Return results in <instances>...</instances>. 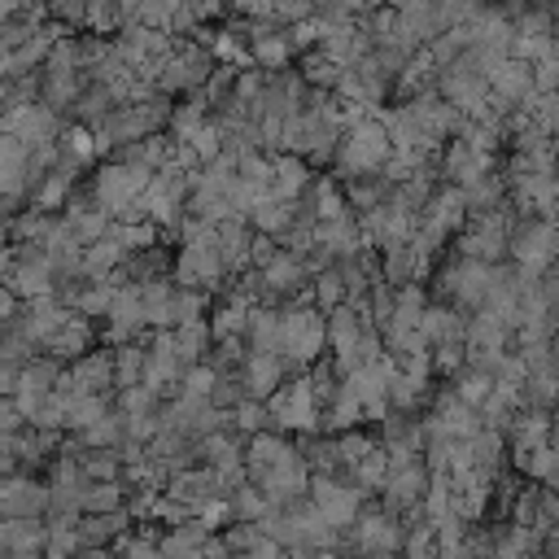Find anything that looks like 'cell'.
Segmentation results:
<instances>
[{"instance_id":"8fae6325","label":"cell","mask_w":559,"mask_h":559,"mask_svg":"<svg viewBox=\"0 0 559 559\" xmlns=\"http://www.w3.org/2000/svg\"><path fill=\"white\" fill-rule=\"evenodd\" d=\"M79 507H87L92 515H109L114 507H118V485L114 480H92L87 489H83V502Z\"/></svg>"},{"instance_id":"9a60e30c","label":"cell","mask_w":559,"mask_h":559,"mask_svg":"<svg viewBox=\"0 0 559 559\" xmlns=\"http://www.w3.org/2000/svg\"><path fill=\"white\" fill-rule=\"evenodd\" d=\"M140 367H144L140 345H122V349H118V362H114L118 380H122V384H135V380H140Z\"/></svg>"},{"instance_id":"2e32d148","label":"cell","mask_w":559,"mask_h":559,"mask_svg":"<svg viewBox=\"0 0 559 559\" xmlns=\"http://www.w3.org/2000/svg\"><path fill=\"white\" fill-rule=\"evenodd\" d=\"M301 179H306L301 162H280V166H275V183H280V192H284V197H293V192L301 188Z\"/></svg>"},{"instance_id":"7a4b0ae2","label":"cell","mask_w":559,"mask_h":559,"mask_svg":"<svg viewBox=\"0 0 559 559\" xmlns=\"http://www.w3.org/2000/svg\"><path fill=\"white\" fill-rule=\"evenodd\" d=\"M144 183H148V170H140V166H131V162H122V166H105L100 175H96V201H100V210L109 214V210H131L135 205V197L144 192Z\"/></svg>"},{"instance_id":"5b68a950","label":"cell","mask_w":559,"mask_h":559,"mask_svg":"<svg viewBox=\"0 0 559 559\" xmlns=\"http://www.w3.org/2000/svg\"><path fill=\"white\" fill-rule=\"evenodd\" d=\"M319 341H323V323H319L314 310H293V314L284 319V345H288L297 358H310V354L319 349Z\"/></svg>"},{"instance_id":"6da1fadb","label":"cell","mask_w":559,"mask_h":559,"mask_svg":"<svg viewBox=\"0 0 559 559\" xmlns=\"http://www.w3.org/2000/svg\"><path fill=\"white\" fill-rule=\"evenodd\" d=\"M0 135L22 140L26 148L52 144V140H57V109H48L44 100L13 105V109H4V114H0Z\"/></svg>"},{"instance_id":"30bf717a","label":"cell","mask_w":559,"mask_h":559,"mask_svg":"<svg viewBox=\"0 0 559 559\" xmlns=\"http://www.w3.org/2000/svg\"><path fill=\"white\" fill-rule=\"evenodd\" d=\"M314 502H319V511L328 520H349L354 515V493L332 485V480H314Z\"/></svg>"},{"instance_id":"8992f818","label":"cell","mask_w":559,"mask_h":559,"mask_svg":"<svg viewBox=\"0 0 559 559\" xmlns=\"http://www.w3.org/2000/svg\"><path fill=\"white\" fill-rule=\"evenodd\" d=\"M87 341H92L87 319H83V314H70V319H66V323L44 341V349H48V358H83Z\"/></svg>"},{"instance_id":"3957f363","label":"cell","mask_w":559,"mask_h":559,"mask_svg":"<svg viewBox=\"0 0 559 559\" xmlns=\"http://www.w3.org/2000/svg\"><path fill=\"white\" fill-rule=\"evenodd\" d=\"M48 511V485L13 472L0 476V515L4 520H39Z\"/></svg>"},{"instance_id":"ac0fdd59","label":"cell","mask_w":559,"mask_h":559,"mask_svg":"<svg viewBox=\"0 0 559 559\" xmlns=\"http://www.w3.org/2000/svg\"><path fill=\"white\" fill-rule=\"evenodd\" d=\"M271 284H280V288H288L293 280H297V262L293 258H271Z\"/></svg>"},{"instance_id":"d6986e66","label":"cell","mask_w":559,"mask_h":559,"mask_svg":"<svg viewBox=\"0 0 559 559\" xmlns=\"http://www.w3.org/2000/svg\"><path fill=\"white\" fill-rule=\"evenodd\" d=\"M284 52H288L284 39H275V35H262V39H258V57H262V61H284Z\"/></svg>"},{"instance_id":"7c38bea8","label":"cell","mask_w":559,"mask_h":559,"mask_svg":"<svg viewBox=\"0 0 559 559\" xmlns=\"http://www.w3.org/2000/svg\"><path fill=\"white\" fill-rule=\"evenodd\" d=\"M61 153L74 157V162H87V157L96 153V135H92L87 127H66V131H61Z\"/></svg>"},{"instance_id":"ba28073f","label":"cell","mask_w":559,"mask_h":559,"mask_svg":"<svg viewBox=\"0 0 559 559\" xmlns=\"http://www.w3.org/2000/svg\"><path fill=\"white\" fill-rule=\"evenodd\" d=\"M109 376H114V362H109L105 354H83V358L70 367L74 393H100V389L109 384Z\"/></svg>"},{"instance_id":"44dd1931","label":"cell","mask_w":559,"mask_h":559,"mask_svg":"<svg viewBox=\"0 0 559 559\" xmlns=\"http://www.w3.org/2000/svg\"><path fill=\"white\" fill-rule=\"evenodd\" d=\"M13 314H17V297H13V293L0 284V323H9Z\"/></svg>"},{"instance_id":"9c48e42d","label":"cell","mask_w":559,"mask_h":559,"mask_svg":"<svg viewBox=\"0 0 559 559\" xmlns=\"http://www.w3.org/2000/svg\"><path fill=\"white\" fill-rule=\"evenodd\" d=\"M380 157H384V131L358 127V131L349 135V144H345V162H349V166H371V162H380Z\"/></svg>"},{"instance_id":"ffe728a7","label":"cell","mask_w":559,"mask_h":559,"mask_svg":"<svg viewBox=\"0 0 559 559\" xmlns=\"http://www.w3.org/2000/svg\"><path fill=\"white\" fill-rule=\"evenodd\" d=\"M258 223L262 227H280L284 223V210L280 205H258Z\"/></svg>"},{"instance_id":"7402d4cb","label":"cell","mask_w":559,"mask_h":559,"mask_svg":"<svg viewBox=\"0 0 559 559\" xmlns=\"http://www.w3.org/2000/svg\"><path fill=\"white\" fill-rule=\"evenodd\" d=\"M4 109H13V83L9 79H0V114Z\"/></svg>"},{"instance_id":"52a82bcc","label":"cell","mask_w":559,"mask_h":559,"mask_svg":"<svg viewBox=\"0 0 559 559\" xmlns=\"http://www.w3.org/2000/svg\"><path fill=\"white\" fill-rule=\"evenodd\" d=\"M218 275V253L214 245H188L179 258V280L183 284H214Z\"/></svg>"},{"instance_id":"4fadbf2b","label":"cell","mask_w":559,"mask_h":559,"mask_svg":"<svg viewBox=\"0 0 559 559\" xmlns=\"http://www.w3.org/2000/svg\"><path fill=\"white\" fill-rule=\"evenodd\" d=\"M249 384H253V393L275 389V384H280V362H275L271 354H253V358H249Z\"/></svg>"},{"instance_id":"5bb4252c","label":"cell","mask_w":559,"mask_h":559,"mask_svg":"<svg viewBox=\"0 0 559 559\" xmlns=\"http://www.w3.org/2000/svg\"><path fill=\"white\" fill-rule=\"evenodd\" d=\"M118 515L109 511V515H87L83 524H79V542H87V546H96V542H105L109 533H118Z\"/></svg>"},{"instance_id":"277c9868","label":"cell","mask_w":559,"mask_h":559,"mask_svg":"<svg viewBox=\"0 0 559 559\" xmlns=\"http://www.w3.org/2000/svg\"><path fill=\"white\" fill-rule=\"evenodd\" d=\"M70 314L57 306V297H39V301H26V310H22V319H17V328H22V336H31V341H48L61 323H66Z\"/></svg>"},{"instance_id":"e0dca14e","label":"cell","mask_w":559,"mask_h":559,"mask_svg":"<svg viewBox=\"0 0 559 559\" xmlns=\"http://www.w3.org/2000/svg\"><path fill=\"white\" fill-rule=\"evenodd\" d=\"M83 441H87L92 450H100V445H114V441H118V424L105 415V419H96V424L83 432Z\"/></svg>"},{"instance_id":"603a6c76","label":"cell","mask_w":559,"mask_h":559,"mask_svg":"<svg viewBox=\"0 0 559 559\" xmlns=\"http://www.w3.org/2000/svg\"><path fill=\"white\" fill-rule=\"evenodd\" d=\"M0 520H4V515H0Z\"/></svg>"}]
</instances>
